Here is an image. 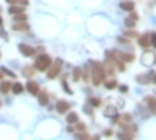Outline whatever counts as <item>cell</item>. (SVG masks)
Segmentation results:
<instances>
[{"label": "cell", "instance_id": "cell-39", "mask_svg": "<svg viewBox=\"0 0 156 140\" xmlns=\"http://www.w3.org/2000/svg\"><path fill=\"white\" fill-rule=\"evenodd\" d=\"M130 17H131V19H134V20H137V19H139V16H137V13L130 11Z\"/></svg>", "mask_w": 156, "mask_h": 140}, {"label": "cell", "instance_id": "cell-37", "mask_svg": "<svg viewBox=\"0 0 156 140\" xmlns=\"http://www.w3.org/2000/svg\"><path fill=\"white\" fill-rule=\"evenodd\" d=\"M62 87H64V92H67V93H72L70 87H69V86H67V83H66V81H62Z\"/></svg>", "mask_w": 156, "mask_h": 140}, {"label": "cell", "instance_id": "cell-19", "mask_svg": "<svg viewBox=\"0 0 156 140\" xmlns=\"http://www.w3.org/2000/svg\"><path fill=\"white\" fill-rule=\"evenodd\" d=\"M81 75H83V70H81V67H75V69H74V72H72V76H74V81H80Z\"/></svg>", "mask_w": 156, "mask_h": 140}, {"label": "cell", "instance_id": "cell-11", "mask_svg": "<svg viewBox=\"0 0 156 140\" xmlns=\"http://www.w3.org/2000/svg\"><path fill=\"white\" fill-rule=\"evenodd\" d=\"M145 101H147L148 109H150L151 114H156V98H155V96H147Z\"/></svg>", "mask_w": 156, "mask_h": 140}, {"label": "cell", "instance_id": "cell-23", "mask_svg": "<svg viewBox=\"0 0 156 140\" xmlns=\"http://www.w3.org/2000/svg\"><path fill=\"white\" fill-rule=\"evenodd\" d=\"M105 86H106V89H116V87H117V81H116V79L105 81Z\"/></svg>", "mask_w": 156, "mask_h": 140}, {"label": "cell", "instance_id": "cell-15", "mask_svg": "<svg viewBox=\"0 0 156 140\" xmlns=\"http://www.w3.org/2000/svg\"><path fill=\"white\" fill-rule=\"evenodd\" d=\"M11 87H13V84L9 81H3L2 84H0V92H2V93H8L9 90H11Z\"/></svg>", "mask_w": 156, "mask_h": 140}, {"label": "cell", "instance_id": "cell-12", "mask_svg": "<svg viewBox=\"0 0 156 140\" xmlns=\"http://www.w3.org/2000/svg\"><path fill=\"white\" fill-rule=\"evenodd\" d=\"M119 6H120V9H123V11H133V9H134V2L127 0V2H122Z\"/></svg>", "mask_w": 156, "mask_h": 140}, {"label": "cell", "instance_id": "cell-46", "mask_svg": "<svg viewBox=\"0 0 156 140\" xmlns=\"http://www.w3.org/2000/svg\"><path fill=\"white\" fill-rule=\"evenodd\" d=\"M0 106H2V103H0Z\"/></svg>", "mask_w": 156, "mask_h": 140}, {"label": "cell", "instance_id": "cell-44", "mask_svg": "<svg viewBox=\"0 0 156 140\" xmlns=\"http://www.w3.org/2000/svg\"><path fill=\"white\" fill-rule=\"evenodd\" d=\"M3 25V20H2V17H0V26H2Z\"/></svg>", "mask_w": 156, "mask_h": 140}, {"label": "cell", "instance_id": "cell-42", "mask_svg": "<svg viewBox=\"0 0 156 140\" xmlns=\"http://www.w3.org/2000/svg\"><path fill=\"white\" fill-rule=\"evenodd\" d=\"M66 131H67V132H74L75 129L72 128V126H70V123H69V126H67V128H66Z\"/></svg>", "mask_w": 156, "mask_h": 140}, {"label": "cell", "instance_id": "cell-25", "mask_svg": "<svg viewBox=\"0 0 156 140\" xmlns=\"http://www.w3.org/2000/svg\"><path fill=\"white\" fill-rule=\"evenodd\" d=\"M0 72H2L3 75H8V76H11V78H16V73L11 72V70L6 69V67H2V70H0Z\"/></svg>", "mask_w": 156, "mask_h": 140}, {"label": "cell", "instance_id": "cell-40", "mask_svg": "<svg viewBox=\"0 0 156 140\" xmlns=\"http://www.w3.org/2000/svg\"><path fill=\"white\" fill-rule=\"evenodd\" d=\"M119 90H120V92H128V87H127V86H125V84H122V86H119Z\"/></svg>", "mask_w": 156, "mask_h": 140}, {"label": "cell", "instance_id": "cell-29", "mask_svg": "<svg viewBox=\"0 0 156 140\" xmlns=\"http://www.w3.org/2000/svg\"><path fill=\"white\" fill-rule=\"evenodd\" d=\"M125 25L130 26V28H133V26L136 25V20H134V19H131V17H128V19H125Z\"/></svg>", "mask_w": 156, "mask_h": 140}, {"label": "cell", "instance_id": "cell-13", "mask_svg": "<svg viewBox=\"0 0 156 140\" xmlns=\"http://www.w3.org/2000/svg\"><path fill=\"white\" fill-rule=\"evenodd\" d=\"M35 67H31V65H25L24 70H22V75L25 76V78H31L33 75H35Z\"/></svg>", "mask_w": 156, "mask_h": 140}, {"label": "cell", "instance_id": "cell-7", "mask_svg": "<svg viewBox=\"0 0 156 140\" xmlns=\"http://www.w3.org/2000/svg\"><path fill=\"white\" fill-rule=\"evenodd\" d=\"M19 50L22 52V55H24V56H28V58H30V56H33V55L36 53L35 48H31V47L27 45V44H19Z\"/></svg>", "mask_w": 156, "mask_h": 140}, {"label": "cell", "instance_id": "cell-30", "mask_svg": "<svg viewBox=\"0 0 156 140\" xmlns=\"http://www.w3.org/2000/svg\"><path fill=\"white\" fill-rule=\"evenodd\" d=\"M122 120H123L125 123H131L133 122V115L131 114H123L122 115Z\"/></svg>", "mask_w": 156, "mask_h": 140}, {"label": "cell", "instance_id": "cell-2", "mask_svg": "<svg viewBox=\"0 0 156 140\" xmlns=\"http://www.w3.org/2000/svg\"><path fill=\"white\" fill-rule=\"evenodd\" d=\"M52 64V59L48 55H44V53H41V55L36 58V62H35V69L36 70H41V72H44V70H47L50 67Z\"/></svg>", "mask_w": 156, "mask_h": 140}, {"label": "cell", "instance_id": "cell-20", "mask_svg": "<svg viewBox=\"0 0 156 140\" xmlns=\"http://www.w3.org/2000/svg\"><path fill=\"white\" fill-rule=\"evenodd\" d=\"M88 101H89V104H91L92 108H97V106L102 104V100H100V98H94V96H91Z\"/></svg>", "mask_w": 156, "mask_h": 140}, {"label": "cell", "instance_id": "cell-34", "mask_svg": "<svg viewBox=\"0 0 156 140\" xmlns=\"http://www.w3.org/2000/svg\"><path fill=\"white\" fill-rule=\"evenodd\" d=\"M148 78H150V83H156V72H150Z\"/></svg>", "mask_w": 156, "mask_h": 140}, {"label": "cell", "instance_id": "cell-6", "mask_svg": "<svg viewBox=\"0 0 156 140\" xmlns=\"http://www.w3.org/2000/svg\"><path fill=\"white\" fill-rule=\"evenodd\" d=\"M69 108H70V104H69L66 100H59V101H56V111H58L59 114H66V112L69 111Z\"/></svg>", "mask_w": 156, "mask_h": 140}, {"label": "cell", "instance_id": "cell-45", "mask_svg": "<svg viewBox=\"0 0 156 140\" xmlns=\"http://www.w3.org/2000/svg\"><path fill=\"white\" fill-rule=\"evenodd\" d=\"M2 78H3V73H2V72H0V79H2Z\"/></svg>", "mask_w": 156, "mask_h": 140}, {"label": "cell", "instance_id": "cell-41", "mask_svg": "<svg viewBox=\"0 0 156 140\" xmlns=\"http://www.w3.org/2000/svg\"><path fill=\"white\" fill-rule=\"evenodd\" d=\"M0 36H2V38H5L6 41H8V34H6V31H3V30H0Z\"/></svg>", "mask_w": 156, "mask_h": 140}, {"label": "cell", "instance_id": "cell-17", "mask_svg": "<svg viewBox=\"0 0 156 140\" xmlns=\"http://www.w3.org/2000/svg\"><path fill=\"white\" fill-rule=\"evenodd\" d=\"M24 9H25V6H24V5H22V6H19V5H17V6L13 5L11 8H9V11H8V13H9V14H19V13H24Z\"/></svg>", "mask_w": 156, "mask_h": 140}, {"label": "cell", "instance_id": "cell-5", "mask_svg": "<svg viewBox=\"0 0 156 140\" xmlns=\"http://www.w3.org/2000/svg\"><path fill=\"white\" fill-rule=\"evenodd\" d=\"M27 90L31 93V95H38V92L41 90V86L36 81H31V79H30V81L27 83Z\"/></svg>", "mask_w": 156, "mask_h": 140}, {"label": "cell", "instance_id": "cell-10", "mask_svg": "<svg viewBox=\"0 0 156 140\" xmlns=\"http://www.w3.org/2000/svg\"><path fill=\"white\" fill-rule=\"evenodd\" d=\"M13 30L14 31H27L28 30V23H27L25 20H22V22H14V25H13Z\"/></svg>", "mask_w": 156, "mask_h": 140}, {"label": "cell", "instance_id": "cell-47", "mask_svg": "<svg viewBox=\"0 0 156 140\" xmlns=\"http://www.w3.org/2000/svg\"><path fill=\"white\" fill-rule=\"evenodd\" d=\"M155 59H156V56H155Z\"/></svg>", "mask_w": 156, "mask_h": 140}, {"label": "cell", "instance_id": "cell-31", "mask_svg": "<svg viewBox=\"0 0 156 140\" xmlns=\"http://www.w3.org/2000/svg\"><path fill=\"white\" fill-rule=\"evenodd\" d=\"M75 137H77V139H91V137H89V135L88 134H86V131H83V132H77V134H75Z\"/></svg>", "mask_w": 156, "mask_h": 140}, {"label": "cell", "instance_id": "cell-14", "mask_svg": "<svg viewBox=\"0 0 156 140\" xmlns=\"http://www.w3.org/2000/svg\"><path fill=\"white\" fill-rule=\"evenodd\" d=\"M120 128L123 129V131L133 132V134H136V132H137V126H136V125H130V123H122Z\"/></svg>", "mask_w": 156, "mask_h": 140}, {"label": "cell", "instance_id": "cell-1", "mask_svg": "<svg viewBox=\"0 0 156 140\" xmlns=\"http://www.w3.org/2000/svg\"><path fill=\"white\" fill-rule=\"evenodd\" d=\"M92 67V72H91V76H92V81H94V86H100L102 83L105 81V70H103V65L100 62H89Z\"/></svg>", "mask_w": 156, "mask_h": 140}, {"label": "cell", "instance_id": "cell-9", "mask_svg": "<svg viewBox=\"0 0 156 140\" xmlns=\"http://www.w3.org/2000/svg\"><path fill=\"white\" fill-rule=\"evenodd\" d=\"M139 45L142 48H148L151 45V41H150V34H142L139 36Z\"/></svg>", "mask_w": 156, "mask_h": 140}, {"label": "cell", "instance_id": "cell-32", "mask_svg": "<svg viewBox=\"0 0 156 140\" xmlns=\"http://www.w3.org/2000/svg\"><path fill=\"white\" fill-rule=\"evenodd\" d=\"M77 131H78V132L86 131V125H84V123H78V122H77Z\"/></svg>", "mask_w": 156, "mask_h": 140}, {"label": "cell", "instance_id": "cell-26", "mask_svg": "<svg viewBox=\"0 0 156 140\" xmlns=\"http://www.w3.org/2000/svg\"><path fill=\"white\" fill-rule=\"evenodd\" d=\"M6 2L11 3V5H16V3H17V5L21 3V5H24V6L28 5V0H6Z\"/></svg>", "mask_w": 156, "mask_h": 140}, {"label": "cell", "instance_id": "cell-18", "mask_svg": "<svg viewBox=\"0 0 156 140\" xmlns=\"http://www.w3.org/2000/svg\"><path fill=\"white\" fill-rule=\"evenodd\" d=\"M136 81H137L139 84H148V83H150V78H148V75H137L136 76Z\"/></svg>", "mask_w": 156, "mask_h": 140}, {"label": "cell", "instance_id": "cell-28", "mask_svg": "<svg viewBox=\"0 0 156 140\" xmlns=\"http://www.w3.org/2000/svg\"><path fill=\"white\" fill-rule=\"evenodd\" d=\"M125 34L130 36V38H137V31H134V30H125Z\"/></svg>", "mask_w": 156, "mask_h": 140}, {"label": "cell", "instance_id": "cell-43", "mask_svg": "<svg viewBox=\"0 0 156 140\" xmlns=\"http://www.w3.org/2000/svg\"><path fill=\"white\" fill-rule=\"evenodd\" d=\"M111 134H112L111 129H106V131H105V135H111Z\"/></svg>", "mask_w": 156, "mask_h": 140}, {"label": "cell", "instance_id": "cell-22", "mask_svg": "<svg viewBox=\"0 0 156 140\" xmlns=\"http://www.w3.org/2000/svg\"><path fill=\"white\" fill-rule=\"evenodd\" d=\"M13 92H14V93H21L22 90H24V86H22L21 84V83H16V84H13Z\"/></svg>", "mask_w": 156, "mask_h": 140}, {"label": "cell", "instance_id": "cell-8", "mask_svg": "<svg viewBox=\"0 0 156 140\" xmlns=\"http://www.w3.org/2000/svg\"><path fill=\"white\" fill-rule=\"evenodd\" d=\"M38 98H39V104L41 106H47L48 104V92L47 90H39L38 92Z\"/></svg>", "mask_w": 156, "mask_h": 140}, {"label": "cell", "instance_id": "cell-38", "mask_svg": "<svg viewBox=\"0 0 156 140\" xmlns=\"http://www.w3.org/2000/svg\"><path fill=\"white\" fill-rule=\"evenodd\" d=\"M117 41H119V42H120V44H130V41H128V39H127V38H125V36H122V38H119V39H117Z\"/></svg>", "mask_w": 156, "mask_h": 140}, {"label": "cell", "instance_id": "cell-35", "mask_svg": "<svg viewBox=\"0 0 156 140\" xmlns=\"http://www.w3.org/2000/svg\"><path fill=\"white\" fill-rule=\"evenodd\" d=\"M150 41H151V45L156 48V33H151L150 34Z\"/></svg>", "mask_w": 156, "mask_h": 140}, {"label": "cell", "instance_id": "cell-33", "mask_svg": "<svg viewBox=\"0 0 156 140\" xmlns=\"http://www.w3.org/2000/svg\"><path fill=\"white\" fill-rule=\"evenodd\" d=\"M83 79H84V81H89V79H91V73L88 72V67H84V76H83Z\"/></svg>", "mask_w": 156, "mask_h": 140}, {"label": "cell", "instance_id": "cell-24", "mask_svg": "<svg viewBox=\"0 0 156 140\" xmlns=\"http://www.w3.org/2000/svg\"><path fill=\"white\" fill-rule=\"evenodd\" d=\"M114 114H116V108H114V106H109V108L105 109V115L106 117H112Z\"/></svg>", "mask_w": 156, "mask_h": 140}, {"label": "cell", "instance_id": "cell-3", "mask_svg": "<svg viewBox=\"0 0 156 140\" xmlns=\"http://www.w3.org/2000/svg\"><path fill=\"white\" fill-rule=\"evenodd\" d=\"M61 67H62V59H56L55 64H50V67L47 69V76L50 79L56 78L59 75V72H61Z\"/></svg>", "mask_w": 156, "mask_h": 140}, {"label": "cell", "instance_id": "cell-36", "mask_svg": "<svg viewBox=\"0 0 156 140\" xmlns=\"http://www.w3.org/2000/svg\"><path fill=\"white\" fill-rule=\"evenodd\" d=\"M84 112H86L88 115H92V106H91V104H86V106H84Z\"/></svg>", "mask_w": 156, "mask_h": 140}, {"label": "cell", "instance_id": "cell-4", "mask_svg": "<svg viewBox=\"0 0 156 140\" xmlns=\"http://www.w3.org/2000/svg\"><path fill=\"white\" fill-rule=\"evenodd\" d=\"M112 52H114V55L117 56L119 59H122V61H125V62L134 61V55H133V53H123V52H117V50H112Z\"/></svg>", "mask_w": 156, "mask_h": 140}, {"label": "cell", "instance_id": "cell-21", "mask_svg": "<svg viewBox=\"0 0 156 140\" xmlns=\"http://www.w3.org/2000/svg\"><path fill=\"white\" fill-rule=\"evenodd\" d=\"M78 122V114L77 112H70L67 115V123H77Z\"/></svg>", "mask_w": 156, "mask_h": 140}, {"label": "cell", "instance_id": "cell-16", "mask_svg": "<svg viewBox=\"0 0 156 140\" xmlns=\"http://www.w3.org/2000/svg\"><path fill=\"white\" fill-rule=\"evenodd\" d=\"M117 137H119V139H123V140H128V139H133V137H134V134H133V132H128V131H123V129H122L120 132H117Z\"/></svg>", "mask_w": 156, "mask_h": 140}, {"label": "cell", "instance_id": "cell-27", "mask_svg": "<svg viewBox=\"0 0 156 140\" xmlns=\"http://www.w3.org/2000/svg\"><path fill=\"white\" fill-rule=\"evenodd\" d=\"M17 20H27V16L24 14V13H19V14H14V22Z\"/></svg>", "mask_w": 156, "mask_h": 140}]
</instances>
